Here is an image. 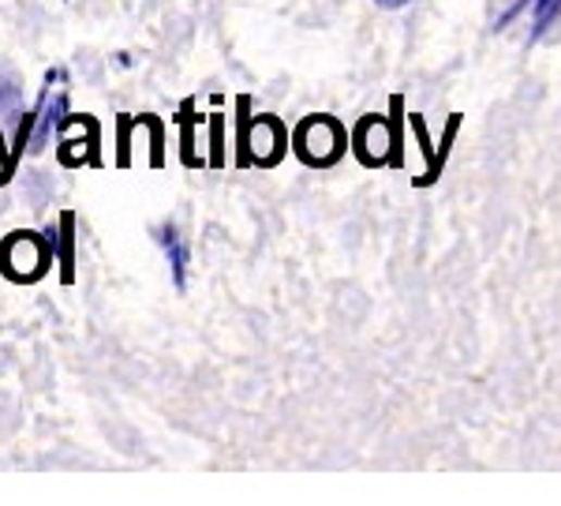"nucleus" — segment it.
<instances>
[{
  "mask_svg": "<svg viewBox=\"0 0 561 506\" xmlns=\"http://www.w3.org/2000/svg\"><path fill=\"white\" fill-rule=\"evenodd\" d=\"M300 155L311 165H334L345 155V132L329 116H311L300 124Z\"/></svg>",
  "mask_w": 561,
  "mask_h": 506,
  "instance_id": "f257e3e1",
  "label": "nucleus"
},
{
  "mask_svg": "<svg viewBox=\"0 0 561 506\" xmlns=\"http://www.w3.org/2000/svg\"><path fill=\"white\" fill-rule=\"evenodd\" d=\"M0 267H4L8 277L34 282V277L49 267V248L34 233H15V236H8L4 248H0Z\"/></svg>",
  "mask_w": 561,
  "mask_h": 506,
  "instance_id": "f03ea898",
  "label": "nucleus"
},
{
  "mask_svg": "<svg viewBox=\"0 0 561 506\" xmlns=\"http://www.w3.org/2000/svg\"><path fill=\"white\" fill-rule=\"evenodd\" d=\"M251 155L259 165H274L285 155V128H280L274 116H259L251 124Z\"/></svg>",
  "mask_w": 561,
  "mask_h": 506,
  "instance_id": "7ed1b4c3",
  "label": "nucleus"
},
{
  "mask_svg": "<svg viewBox=\"0 0 561 506\" xmlns=\"http://www.w3.org/2000/svg\"><path fill=\"white\" fill-rule=\"evenodd\" d=\"M360 155H363V162H382V158L389 155V124L386 121L360 124Z\"/></svg>",
  "mask_w": 561,
  "mask_h": 506,
  "instance_id": "20e7f679",
  "label": "nucleus"
},
{
  "mask_svg": "<svg viewBox=\"0 0 561 506\" xmlns=\"http://www.w3.org/2000/svg\"><path fill=\"white\" fill-rule=\"evenodd\" d=\"M0 116L8 121V128H15V124L23 121V113H20V87H15V83L0 87Z\"/></svg>",
  "mask_w": 561,
  "mask_h": 506,
  "instance_id": "39448f33",
  "label": "nucleus"
},
{
  "mask_svg": "<svg viewBox=\"0 0 561 506\" xmlns=\"http://www.w3.org/2000/svg\"><path fill=\"white\" fill-rule=\"evenodd\" d=\"M374 4H382V8H404L408 0H374Z\"/></svg>",
  "mask_w": 561,
  "mask_h": 506,
  "instance_id": "423d86ee",
  "label": "nucleus"
},
{
  "mask_svg": "<svg viewBox=\"0 0 561 506\" xmlns=\"http://www.w3.org/2000/svg\"><path fill=\"white\" fill-rule=\"evenodd\" d=\"M524 4H532V0H516V8H524Z\"/></svg>",
  "mask_w": 561,
  "mask_h": 506,
  "instance_id": "0eeeda50",
  "label": "nucleus"
}]
</instances>
